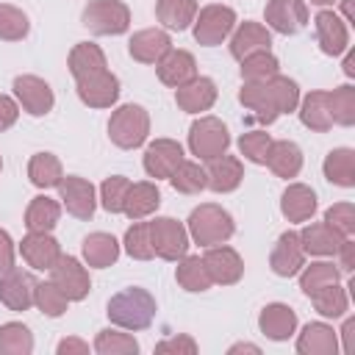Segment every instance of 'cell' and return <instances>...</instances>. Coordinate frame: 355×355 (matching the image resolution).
<instances>
[{
	"label": "cell",
	"instance_id": "1",
	"mask_svg": "<svg viewBox=\"0 0 355 355\" xmlns=\"http://www.w3.org/2000/svg\"><path fill=\"white\" fill-rule=\"evenodd\" d=\"M239 103L252 111V116L263 125H272L280 114H291L300 105V86L286 78V75H275L269 80L261 83H244L239 89Z\"/></svg>",
	"mask_w": 355,
	"mask_h": 355
},
{
	"label": "cell",
	"instance_id": "2",
	"mask_svg": "<svg viewBox=\"0 0 355 355\" xmlns=\"http://www.w3.org/2000/svg\"><path fill=\"white\" fill-rule=\"evenodd\" d=\"M155 297L141 288V286H128L122 291H116L108 305H105V313H108V322L114 327H122V330H147L155 319Z\"/></svg>",
	"mask_w": 355,
	"mask_h": 355
},
{
	"label": "cell",
	"instance_id": "3",
	"mask_svg": "<svg viewBox=\"0 0 355 355\" xmlns=\"http://www.w3.org/2000/svg\"><path fill=\"white\" fill-rule=\"evenodd\" d=\"M186 230L189 239L200 247H214V244H225L233 233H236V222L230 216V211H225L216 202H202L197 205L189 219H186Z\"/></svg>",
	"mask_w": 355,
	"mask_h": 355
},
{
	"label": "cell",
	"instance_id": "4",
	"mask_svg": "<svg viewBox=\"0 0 355 355\" xmlns=\"http://www.w3.org/2000/svg\"><path fill=\"white\" fill-rule=\"evenodd\" d=\"M150 136V114L139 103H125L111 111L108 119V139L119 150H136Z\"/></svg>",
	"mask_w": 355,
	"mask_h": 355
},
{
	"label": "cell",
	"instance_id": "5",
	"mask_svg": "<svg viewBox=\"0 0 355 355\" xmlns=\"http://www.w3.org/2000/svg\"><path fill=\"white\" fill-rule=\"evenodd\" d=\"M80 19L94 36H119L130 28V8L122 0H89Z\"/></svg>",
	"mask_w": 355,
	"mask_h": 355
},
{
	"label": "cell",
	"instance_id": "6",
	"mask_svg": "<svg viewBox=\"0 0 355 355\" xmlns=\"http://www.w3.org/2000/svg\"><path fill=\"white\" fill-rule=\"evenodd\" d=\"M233 28H236V11L230 6H222V3H211V6L197 8V17L191 22L194 39L202 47L222 44L233 33Z\"/></svg>",
	"mask_w": 355,
	"mask_h": 355
},
{
	"label": "cell",
	"instance_id": "7",
	"mask_svg": "<svg viewBox=\"0 0 355 355\" xmlns=\"http://www.w3.org/2000/svg\"><path fill=\"white\" fill-rule=\"evenodd\" d=\"M230 147V133L227 125L216 116H197L189 128V150L200 161H211Z\"/></svg>",
	"mask_w": 355,
	"mask_h": 355
},
{
	"label": "cell",
	"instance_id": "8",
	"mask_svg": "<svg viewBox=\"0 0 355 355\" xmlns=\"http://www.w3.org/2000/svg\"><path fill=\"white\" fill-rule=\"evenodd\" d=\"M150 241L161 261H180L189 252V230L172 216H155L150 222Z\"/></svg>",
	"mask_w": 355,
	"mask_h": 355
},
{
	"label": "cell",
	"instance_id": "9",
	"mask_svg": "<svg viewBox=\"0 0 355 355\" xmlns=\"http://www.w3.org/2000/svg\"><path fill=\"white\" fill-rule=\"evenodd\" d=\"M55 189H58V200H61V205L67 208L69 216H75L80 222H89L94 216L97 191H94V186L86 178H80V175H64Z\"/></svg>",
	"mask_w": 355,
	"mask_h": 355
},
{
	"label": "cell",
	"instance_id": "10",
	"mask_svg": "<svg viewBox=\"0 0 355 355\" xmlns=\"http://www.w3.org/2000/svg\"><path fill=\"white\" fill-rule=\"evenodd\" d=\"M50 280L67 294L69 302H80L89 297L92 291V280H89V272L86 266L75 258V255H64L50 266Z\"/></svg>",
	"mask_w": 355,
	"mask_h": 355
},
{
	"label": "cell",
	"instance_id": "11",
	"mask_svg": "<svg viewBox=\"0 0 355 355\" xmlns=\"http://www.w3.org/2000/svg\"><path fill=\"white\" fill-rule=\"evenodd\" d=\"M75 92H78L80 103L89 108H111L119 100V78L114 72H108V67H105L100 72L78 78Z\"/></svg>",
	"mask_w": 355,
	"mask_h": 355
},
{
	"label": "cell",
	"instance_id": "12",
	"mask_svg": "<svg viewBox=\"0 0 355 355\" xmlns=\"http://www.w3.org/2000/svg\"><path fill=\"white\" fill-rule=\"evenodd\" d=\"M14 100L31 116H44L55 105L50 83L44 78H39V75H17L14 78Z\"/></svg>",
	"mask_w": 355,
	"mask_h": 355
},
{
	"label": "cell",
	"instance_id": "13",
	"mask_svg": "<svg viewBox=\"0 0 355 355\" xmlns=\"http://www.w3.org/2000/svg\"><path fill=\"white\" fill-rule=\"evenodd\" d=\"M266 28L283 36H294L308 25V3L305 0H269L263 8Z\"/></svg>",
	"mask_w": 355,
	"mask_h": 355
},
{
	"label": "cell",
	"instance_id": "14",
	"mask_svg": "<svg viewBox=\"0 0 355 355\" xmlns=\"http://www.w3.org/2000/svg\"><path fill=\"white\" fill-rule=\"evenodd\" d=\"M36 277L19 266H11L0 275V302L8 311H28L36 294Z\"/></svg>",
	"mask_w": 355,
	"mask_h": 355
},
{
	"label": "cell",
	"instance_id": "15",
	"mask_svg": "<svg viewBox=\"0 0 355 355\" xmlns=\"http://www.w3.org/2000/svg\"><path fill=\"white\" fill-rule=\"evenodd\" d=\"M202 263H205V269H208V275H211V280H214L216 286H233V283H239L241 275H244V261H241V255H239L233 247H227V244L205 247Z\"/></svg>",
	"mask_w": 355,
	"mask_h": 355
},
{
	"label": "cell",
	"instance_id": "16",
	"mask_svg": "<svg viewBox=\"0 0 355 355\" xmlns=\"http://www.w3.org/2000/svg\"><path fill=\"white\" fill-rule=\"evenodd\" d=\"M313 33H316V44L324 55H341L347 47H349V28L347 22L330 11V8H322L316 17H313Z\"/></svg>",
	"mask_w": 355,
	"mask_h": 355
},
{
	"label": "cell",
	"instance_id": "17",
	"mask_svg": "<svg viewBox=\"0 0 355 355\" xmlns=\"http://www.w3.org/2000/svg\"><path fill=\"white\" fill-rule=\"evenodd\" d=\"M183 161V147L175 139H155L144 150V172L155 180H169V175Z\"/></svg>",
	"mask_w": 355,
	"mask_h": 355
},
{
	"label": "cell",
	"instance_id": "18",
	"mask_svg": "<svg viewBox=\"0 0 355 355\" xmlns=\"http://www.w3.org/2000/svg\"><path fill=\"white\" fill-rule=\"evenodd\" d=\"M269 266L277 277H294L305 266V250L300 244L297 230H286L277 236V241L269 252Z\"/></svg>",
	"mask_w": 355,
	"mask_h": 355
},
{
	"label": "cell",
	"instance_id": "19",
	"mask_svg": "<svg viewBox=\"0 0 355 355\" xmlns=\"http://www.w3.org/2000/svg\"><path fill=\"white\" fill-rule=\"evenodd\" d=\"M172 50V39L164 28H144L136 31L128 42V53L139 64H158Z\"/></svg>",
	"mask_w": 355,
	"mask_h": 355
},
{
	"label": "cell",
	"instance_id": "20",
	"mask_svg": "<svg viewBox=\"0 0 355 355\" xmlns=\"http://www.w3.org/2000/svg\"><path fill=\"white\" fill-rule=\"evenodd\" d=\"M241 180H244V166L236 155L222 153V155L211 158L208 166H205V189H211L216 194L236 191L241 186Z\"/></svg>",
	"mask_w": 355,
	"mask_h": 355
},
{
	"label": "cell",
	"instance_id": "21",
	"mask_svg": "<svg viewBox=\"0 0 355 355\" xmlns=\"http://www.w3.org/2000/svg\"><path fill=\"white\" fill-rule=\"evenodd\" d=\"M261 50H272L269 28L261 25V22H250V19L239 22L230 33V55L236 61H241V58H247L252 53H261Z\"/></svg>",
	"mask_w": 355,
	"mask_h": 355
},
{
	"label": "cell",
	"instance_id": "22",
	"mask_svg": "<svg viewBox=\"0 0 355 355\" xmlns=\"http://www.w3.org/2000/svg\"><path fill=\"white\" fill-rule=\"evenodd\" d=\"M216 94H219L216 83L205 75H197L189 83L175 89V103L186 114H202V111H211V105L216 103Z\"/></svg>",
	"mask_w": 355,
	"mask_h": 355
},
{
	"label": "cell",
	"instance_id": "23",
	"mask_svg": "<svg viewBox=\"0 0 355 355\" xmlns=\"http://www.w3.org/2000/svg\"><path fill=\"white\" fill-rule=\"evenodd\" d=\"M258 327L269 341H288L297 333V313L286 302H269L258 313Z\"/></svg>",
	"mask_w": 355,
	"mask_h": 355
},
{
	"label": "cell",
	"instance_id": "24",
	"mask_svg": "<svg viewBox=\"0 0 355 355\" xmlns=\"http://www.w3.org/2000/svg\"><path fill=\"white\" fill-rule=\"evenodd\" d=\"M19 252H22V261L31 269L50 272V266L61 258V244L50 233H28L19 241Z\"/></svg>",
	"mask_w": 355,
	"mask_h": 355
},
{
	"label": "cell",
	"instance_id": "25",
	"mask_svg": "<svg viewBox=\"0 0 355 355\" xmlns=\"http://www.w3.org/2000/svg\"><path fill=\"white\" fill-rule=\"evenodd\" d=\"M155 72H158V80L169 89H178L183 83H189L191 78H197V61L189 50H169L158 64H155Z\"/></svg>",
	"mask_w": 355,
	"mask_h": 355
},
{
	"label": "cell",
	"instance_id": "26",
	"mask_svg": "<svg viewBox=\"0 0 355 355\" xmlns=\"http://www.w3.org/2000/svg\"><path fill=\"white\" fill-rule=\"evenodd\" d=\"M300 355H336L338 352V333L327 322H308L297 336Z\"/></svg>",
	"mask_w": 355,
	"mask_h": 355
},
{
	"label": "cell",
	"instance_id": "27",
	"mask_svg": "<svg viewBox=\"0 0 355 355\" xmlns=\"http://www.w3.org/2000/svg\"><path fill=\"white\" fill-rule=\"evenodd\" d=\"M316 191L305 183H288L280 197V214L288 222H308L316 214Z\"/></svg>",
	"mask_w": 355,
	"mask_h": 355
},
{
	"label": "cell",
	"instance_id": "28",
	"mask_svg": "<svg viewBox=\"0 0 355 355\" xmlns=\"http://www.w3.org/2000/svg\"><path fill=\"white\" fill-rule=\"evenodd\" d=\"M347 236L336 233L327 222H311L300 230V244L305 250V255H316V258H327V255H336L338 244L344 241Z\"/></svg>",
	"mask_w": 355,
	"mask_h": 355
},
{
	"label": "cell",
	"instance_id": "29",
	"mask_svg": "<svg viewBox=\"0 0 355 355\" xmlns=\"http://www.w3.org/2000/svg\"><path fill=\"white\" fill-rule=\"evenodd\" d=\"M300 122L313 130V133H327L333 128V116H330V103H327V92L316 89V92H308L305 97H300Z\"/></svg>",
	"mask_w": 355,
	"mask_h": 355
},
{
	"label": "cell",
	"instance_id": "30",
	"mask_svg": "<svg viewBox=\"0 0 355 355\" xmlns=\"http://www.w3.org/2000/svg\"><path fill=\"white\" fill-rule=\"evenodd\" d=\"M277 178L283 180H291L300 175L302 169V150L297 141H288V139H280V141H272L269 147V155H266V164Z\"/></svg>",
	"mask_w": 355,
	"mask_h": 355
},
{
	"label": "cell",
	"instance_id": "31",
	"mask_svg": "<svg viewBox=\"0 0 355 355\" xmlns=\"http://www.w3.org/2000/svg\"><path fill=\"white\" fill-rule=\"evenodd\" d=\"M158 205H161V191H158V186L150 183V180H139V183H130L122 214L136 222V219H147L150 214H155Z\"/></svg>",
	"mask_w": 355,
	"mask_h": 355
},
{
	"label": "cell",
	"instance_id": "32",
	"mask_svg": "<svg viewBox=\"0 0 355 355\" xmlns=\"http://www.w3.org/2000/svg\"><path fill=\"white\" fill-rule=\"evenodd\" d=\"M80 252H83V261L86 266H94V269H105L111 263H116L119 258V241L111 236V233H89L80 244Z\"/></svg>",
	"mask_w": 355,
	"mask_h": 355
},
{
	"label": "cell",
	"instance_id": "33",
	"mask_svg": "<svg viewBox=\"0 0 355 355\" xmlns=\"http://www.w3.org/2000/svg\"><path fill=\"white\" fill-rule=\"evenodd\" d=\"M61 219V202L47 197V194H39L28 202L25 208V227L28 233H50Z\"/></svg>",
	"mask_w": 355,
	"mask_h": 355
},
{
	"label": "cell",
	"instance_id": "34",
	"mask_svg": "<svg viewBox=\"0 0 355 355\" xmlns=\"http://www.w3.org/2000/svg\"><path fill=\"white\" fill-rule=\"evenodd\" d=\"M322 172L324 178L338 186V189H352L355 186V150L349 147H336L324 155V164H322Z\"/></svg>",
	"mask_w": 355,
	"mask_h": 355
},
{
	"label": "cell",
	"instance_id": "35",
	"mask_svg": "<svg viewBox=\"0 0 355 355\" xmlns=\"http://www.w3.org/2000/svg\"><path fill=\"white\" fill-rule=\"evenodd\" d=\"M67 67H69V75L78 80V78H86L92 72L105 69L108 64H105V53H103L100 44H94V42H78L69 50V55H67Z\"/></svg>",
	"mask_w": 355,
	"mask_h": 355
},
{
	"label": "cell",
	"instance_id": "36",
	"mask_svg": "<svg viewBox=\"0 0 355 355\" xmlns=\"http://www.w3.org/2000/svg\"><path fill=\"white\" fill-rule=\"evenodd\" d=\"M175 280L183 291H191V294H200V291H208L214 286L205 263H202V255H183L178 261V269H175Z\"/></svg>",
	"mask_w": 355,
	"mask_h": 355
},
{
	"label": "cell",
	"instance_id": "37",
	"mask_svg": "<svg viewBox=\"0 0 355 355\" xmlns=\"http://www.w3.org/2000/svg\"><path fill=\"white\" fill-rule=\"evenodd\" d=\"M155 17L166 31H186L197 17V0H158Z\"/></svg>",
	"mask_w": 355,
	"mask_h": 355
},
{
	"label": "cell",
	"instance_id": "38",
	"mask_svg": "<svg viewBox=\"0 0 355 355\" xmlns=\"http://www.w3.org/2000/svg\"><path fill=\"white\" fill-rule=\"evenodd\" d=\"M28 178L36 189H55L64 178V166L53 153H36L28 161Z\"/></svg>",
	"mask_w": 355,
	"mask_h": 355
},
{
	"label": "cell",
	"instance_id": "39",
	"mask_svg": "<svg viewBox=\"0 0 355 355\" xmlns=\"http://www.w3.org/2000/svg\"><path fill=\"white\" fill-rule=\"evenodd\" d=\"M297 275H300V288H302V294L311 297V294H316L319 288H324V286H330V283H338L341 269L333 266V261H311V263H305Z\"/></svg>",
	"mask_w": 355,
	"mask_h": 355
},
{
	"label": "cell",
	"instance_id": "40",
	"mask_svg": "<svg viewBox=\"0 0 355 355\" xmlns=\"http://www.w3.org/2000/svg\"><path fill=\"white\" fill-rule=\"evenodd\" d=\"M239 75L244 83H261V80H269L280 72V61L275 58L272 50H261V53H252L247 58L239 61Z\"/></svg>",
	"mask_w": 355,
	"mask_h": 355
},
{
	"label": "cell",
	"instance_id": "41",
	"mask_svg": "<svg viewBox=\"0 0 355 355\" xmlns=\"http://www.w3.org/2000/svg\"><path fill=\"white\" fill-rule=\"evenodd\" d=\"M308 300L313 302L316 313L324 316V319H341V316L347 313V308H349V297H347L344 286H338V283H330V286L319 288V291L311 294Z\"/></svg>",
	"mask_w": 355,
	"mask_h": 355
},
{
	"label": "cell",
	"instance_id": "42",
	"mask_svg": "<svg viewBox=\"0 0 355 355\" xmlns=\"http://www.w3.org/2000/svg\"><path fill=\"white\" fill-rule=\"evenodd\" d=\"M94 352L97 355H136L139 341L130 333H125L122 327H105L94 338Z\"/></svg>",
	"mask_w": 355,
	"mask_h": 355
},
{
	"label": "cell",
	"instance_id": "43",
	"mask_svg": "<svg viewBox=\"0 0 355 355\" xmlns=\"http://www.w3.org/2000/svg\"><path fill=\"white\" fill-rule=\"evenodd\" d=\"M33 352V333L22 322L0 324V355H31Z\"/></svg>",
	"mask_w": 355,
	"mask_h": 355
},
{
	"label": "cell",
	"instance_id": "44",
	"mask_svg": "<svg viewBox=\"0 0 355 355\" xmlns=\"http://www.w3.org/2000/svg\"><path fill=\"white\" fill-rule=\"evenodd\" d=\"M327 103H330L333 125H341V128L355 125V86L344 83V86L327 92Z\"/></svg>",
	"mask_w": 355,
	"mask_h": 355
},
{
	"label": "cell",
	"instance_id": "45",
	"mask_svg": "<svg viewBox=\"0 0 355 355\" xmlns=\"http://www.w3.org/2000/svg\"><path fill=\"white\" fill-rule=\"evenodd\" d=\"M169 183L180 194H200L205 189V169L197 161H180L178 169L169 175Z\"/></svg>",
	"mask_w": 355,
	"mask_h": 355
},
{
	"label": "cell",
	"instance_id": "46",
	"mask_svg": "<svg viewBox=\"0 0 355 355\" xmlns=\"http://www.w3.org/2000/svg\"><path fill=\"white\" fill-rule=\"evenodd\" d=\"M33 305L44 313V316H50V319H58V316H64L67 313V305H69V300H67V294L53 283V280H42V283H36V294H33Z\"/></svg>",
	"mask_w": 355,
	"mask_h": 355
},
{
	"label": "cell",
	"instance_id": "47",
	"mask_svg": "<svg viewBox=\"0 0 355 355\" xmlns=\"http://www.w3.org/2000/svg\"><path fill=\"white\" fill-rule=\"evenodd\" d=\"M122 244H125V252H128L133 261H150V258H155L153 241H150V222L136 219V222L125 230Z\"/></svg>",
	"mask_w": 355,
	"mask_h": 355
},
{
	"label": "cell",
	"instance_id": "48",
	"mask_svg": "<svg viewBox=\"0 0 355 355\" xmlns=\"http://www.w3.org/2000/svg\"><path fill=\"white\" fill-rule=\"evenodd\" d=\"M31 31L28 14L11 3H0V39L3 42H22Z\"/></svg>",
	"mask_w": 355,
	"mask_h": 355
},
{
	"label": "cell",
	"instance_id": "49",
	"mask_svg": "<svg viewBox=\"0 0 355 355\" xmlns=\"http://www.w3.org/2000/svg\"><path fill=\"white\" fill-rule=\"evenodd\" d=\"M272 136L266 130H247L239 136V153L250 161V164H258L263 166L266 164V155H269V147H272Z\"/></svg>",
	"mask_w": 355,
	"mask_h": 355
},
{
	"label": "cell",
	"instance_id": "50",
	"mask_svg": "<svg viewBox=\"0 0 355 355\" xmlns=\"http://www.w3.org/2000/svg\"><path fill=\"white\" fill-rule=\"evenodd\" d=\"M128 189H130V180H128L125 175H111V178H105V180L100 183V205H103L108 214H122Z\"/></svg>",
	"mask_w": 355,
	"mask_h": 355
},
{
	"label": "cell",
	"instance_id": "51",
	"mask_svg": "<svg viewBox=\"0 0 355 355\" xmlns=\"http://www.w3.org/2000/svg\"><path fill=\"white\" fill-rule=\"evenodd\" d=\"M324 222L341 233V236H352L355 233V205L352 202H336L324 211Z\"/></svg>",
	"mask_w": 355,
	"mask_h": 355
},
{
	"label": "cell",
	"instance_id": "52",
	"mask_svg": "<svg viewBox=\"0 0 355 355\" xmlns=\"http://www.w3.org/2000/svg\"><path fill=\"white\" fill-rule=\"evenodd\" d=\"M155 352L194 355V352H197V341H194L191 336H186V333H180V336H169V338H164V341H158V344H155Z\"/></svg>",
	"mask_w": 355,
	"mask_h": 355
},
{
	"label": "cell",
	"instance_id": "53",
	"mask_svg": "<svg viewBox=\"0 0 355 355\" xmlns=\"http://www.w3.org/2000/svg\"><path fill=\"white\" fill-rule=\"evenodd\" d=\"M19 119V103L8 94H0V133L8 130Z\"/></svg>",
	"mask_w": 355,
	"mask_h": 355
},
{
	"label": "cell",
	"instance_id": "54",
	"mask_svg": "<svg viewBox=\"0 0 355 355\" xmlns=\"http://www.w3.org/2000/svg\"><path fill=\"white\" fill-rule=\"evenodd\" d=\"M336 255H338V269L341 272H352L355 269V241L347 236L341 244H338V250H336Z\"/></svg>",
	"mask_w": 355,
	"mask_h": 355
},
{
	"label": "cell",
	"instance_id": "55",
	"mask_svg": "<svg viewBox=\"0 0 355 355\" xmlns=\"http://www.w3.org/2000/svg\"><path fill=\"white\" fill-rule=\"evenodd\" d=\"M14 255H17L14 241H11V236L0 227V275H3L6 269H11V266H14Z\"/></svg>",
	"mask_w": 355,
	"mask_h": 355
},
{
	"label": "cell",
	"instance_id": "56",
	"mask_svg": "<svg viewBox=\"0 0 355 355\" xmlns=\"http://www.w3.org/2000/svg\"><path fill=\"white\" fill-rule=\"evenodd\" d=\"M58 355H86L89 352V344L80 341V338H61L58 347H55Z\"/></svg>",
	"mask_w": 355,
	"mask_h": 355
},
{
	"label": "cell",
	"instance_id": "57",
	"mask_svg": "<svg viewBox=\"0 0 355 355\" xmlns=\"http://www.w3.org/2000/svg\"><path fill=\"white\" fill-rule=\"evenodd\" d=\"M338 333H341V338H344V344H338V349L352 352V349H355V319L347 316V319H344V327H341Z\"/></svg>",
	"mask_w": 355,
	"mask_h": 355
},
{
	"label": "cell",
	"instance_id": "58",
	"mask_svg": "<svg viewBox=\"0 0 355 355\" xmlns=\"http://www.w3.org/2000/svg\"><path fill=\"white\" fill-rule=\"evenodd\" d=\"M239 352H252V355H258V352H261V347H255V344H247V341H241V344H233V347L227 349V355H239Z\"/></svg>",
	"mask_w": 355,
	"mask_h": 355
},
{
	"label": "cell",
	"instance_id": "59",
	"mask_svg": "<svg viewBox=\"0 0 355 355\" xmlns=\"http://www.w3.org/2000/svg\"><path fill=\"white\" fill-rule=\"evenodd\" d=\"M344 53H347V58H344V75H347V78H355V53H352L349 47H347Z\"/></svg>",
	"mask_w": 355,
	"mask_h": 355
},
{
	"label": "cell",
	"instance_id": "60",
	"mask_svg": "<svg viewBox=\"0 0 355 355\" xmlns=\"http://www.w3.org/2000/svg\"><path fill=\"white\" fill-rule=\"evenodd\" d=\"M341 14H344V22H355V17H352V0H341Z\"/></svg>",
	"mask_w": 355,
	"mask_h": 355
},
{
	"label": "cell",
	"instance_id": "61",
	"mask_svg": "<svg viewBox=\"0 0 355 355\" xmlns=\"http://www.w3.org/2000/svg\"><path fill=\"white\" fill-rule=\"evenodd\" d=\"M311 3H313V6H322V8H324V6H333L336 0H311Z\"/></svg>",
	"mask_w": 355,
	"mask_h": 355
},
{
	"label": "cell",
	"instance_id": "62",
	"mask_svg": "<svg viewBox=\"0 0 355 355\" xmlns=\"http://www.w3.org/2000/svg\"><path fill=\"white\" fill-rule=\"evenodd\" d=\"M0 169H3V158H0Z\"/></svg>",
	"mask_w": 355,
	"mask_h": 355
}]
</instances>
